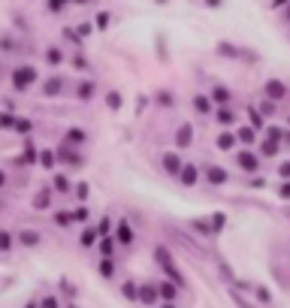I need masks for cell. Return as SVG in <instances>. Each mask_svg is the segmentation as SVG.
Segmentation results:
<instances>
[{
    "mask_svg": "<svg viewBox=\"0 0 290 308\" xmlns=\"http://www.w3.org/2000/svg\"><path fill=\"white\" fill-rule=\"evenodd\" d=\"M33 82H36V70H33V67H15V70H12V85H15V91H27Z\"/></svg>",
    "mask_w": 290,
    "mask_h": 308,
    "instance_id": "6da1fadb",
    "label": "cell"
},
{
    "mask_svg": "<svg viewBox=\"0 0 290 308\" xmlns=\"http://www.w3.org/2000/svg\"><path fill=\"white\" fill-rule=\"evenodd\" d=\"M160 163H163V169H166V172H169L172 178H179V175H182V169H185V163H182V157H179V154H172V151H166Z\"/></svg>",
    "mask_w": 290,
    "mask_h": 308,
    "instance_id": "7a4b0ae2",
    "label": "cell"
},
{
    "mask_svg": "<svg viewBox=\"0 0 290 308\" xmlns=\"http://www.w3.org/2000/svg\"><path fill=\"white\" fill-rule=\"evenodd\" d=\"M266 97L275 103V100H281V97H287V85L281 82V79H269L266 82Z\"/></svg>",
    "mask_w": 290,
    "mask_h": 308,
    "instance_id": "3957f363",
    "label": "cell"
},
{
    "mask_svg": "<svg viewBox=\"0 0 290 308\" xmlns=\"http://www.w3.org/2000/svg\"><path fill=\"white\" fill-rule=\"evenodd\" d=\"M179 181H182L185 188H194V184L200 181V169H197L194 163H185V169H182V175H179Z\"/></svg>",
    "mask_w": 290,
    "mask_h": 308,
    "instance_id": "277c9868",
    "label": "cell"
},
{
    "mask_svg": "<svg viewBox=\"0 0 290 308\" xmlns=\"http://www.w3.org/2000/svg\"><path fill=\"white\" fill-rule=\"evenodd\" d=\"M236 160H239V166H242L245 172H257V163H260V160L254 157V151H239Z\"/></svg>",
    "mask_w": 290,
    "mask_h": 308,
    "instance_id": "5b68a950",
    "label": "cell"
},
{
    "mask_svg": "<svg viewBox=\"0 0 290 308\" xmlns=\"http://www.w3.org/2000/svg\"><path fill=\"white\" fill-rule=\"evenodd\" d=\"M191 139H194V127H191V124H182V127L176 130V145H179V148H188Z\"/></svg>",
    "mask_w": 290,
    "mask_h": 308,
    "instance_id": "8992f818",
    "label": "cell"
},
{
    "mask_svg": "<svg viewBox=\"0 0 290 308\" xmlns=\"http://www.w3.org/2000/svg\"><path fill=\"white\" fill-rule=\"evenodd\" d=\"M115 239H118L121 245H130V242H133V230H130L127 221H118V224H115Z\"/></svg>",
    "mask_w": 290,
    "mask_h": 308,
    "instance_id": "52a82bcc",
    "label": "cell"
},
{
    "mask_svg": "<svg viewBox=\"0 0 290 308\" xmlns=\"http://www.w3.org/2000/svg\"><path fill=\"white\" fill-rule=\"evenodd\" d=\"M160 299V290H154L151 284H142L139 287V302H145V305H154Z\"/></svg>",
    "mask_w": 290,
    "mask_h": 308,
    "instance_id": "ba28073f",
    "label": "cell"
},
{
    "mask_svg": "<svg viewBox=\"0 0 290 308\" xmlns=\"http://www.w3.org/2000/svg\"><path fill=\"white\" fill-rule=\"evenodd\" d=\"M18 242H21L24 248H36V245L42 242V236L33 233V230H21V233H18Z\"/></svg>",
    "mask_w": 290,
    "mask_h": 308,
    "instance_id": "9c48e42d",
    "label": "cell"
},
{
    "mask_svg": "<svg viewBox=\"0 0 290 308\" xmlns=\"http://www.w3.org/2000/svg\"><path fill=\"white\" fill-rule=\"evenodd\" d=\"M194 109H197L200 115H212V97L197 94V97H194Z\"/></svg>",
    "mask_w": 290,
    "mask_h": 308,
    "instance_id": "30bf717a",
    "label": "cell"
},
{
    "mask_svg": "<svg viewBox=\"0 0 290 308\" xmlns=\"http://www.w3.org/2000/svg\"><path fill=\"white\" fill-rule=\"evenodd\" d=\"M206 178H209L212 184H224L230 175H227V169H221V166H209V169H206Z\"/></svg>",
    "mask_w": 290,
    "mask_h": 308,
    "instance_id": "8fae6325",
    "label": "cell"
},
{
    "mask_svg": "<svg viewBox=\"0 0 290 308\" xmlns=\"http://www.w3.org/2000/svg\"><path fill=\"white\" fill-rule=\"evenodd\" d=\"M212 100H215L218 106H227V103H230V91H227L224 85H215V88H212Z\"/></svg>",
    "mask_w": 290,
    "mask_h": 308,
    "instance_id": "7c38bea8",
    "label": "cell"
},
{
    "mask_svg": "<svg viewBox=\"0 0 290 308\" xmlns=\"http://www.w3.org/2000/svg\"><path fill=\"white\" fill-rule=\"evenodd\" d=\"M57 160H61V157H57V154H54L51 148H45V151H39V166H45V169H51V166H54Z\"/></svg>",
    "mask_w": 290,
    "mask_h": 308,
    "instance_id": "4fadbf2b",
    "label": "cell"
},
{
    "mask_svg": "<svg viewBox=\"0 0 290 308\" xmlns=\"http://www.w3.org/2000/svg\"><path fill=\"white\" fill-rule=\"evenodd\" d=\"M48 200H51V191L45 188V191H39V194H36V200H33V209H36V212H45V209H48Z\"/></svg>",
    "mask_w": 290,
    "mask_h": 308,
    "instance_id": "5bb4252c",
    "label": "cell"
},
{
    "mask_svg": "<svg viewBox=\"0 0 290 308\" xmlns=\"http://www.w3.org/2000/svg\"><path fill=\"white\" fill-rule=\"evenodd\" d=\"M236 136H239V142H245V145H254V139H257L254 127H239V130H236Z\"/></svg>",
    "mask_w": 290,
    "mask_h": 308,
    "instance_id": "9a60e30c",
    "label": "cell"
},
{
    "mask_svg": "<svg viewBox=\"0 0 290 308\" xmlns=\"http://www.w3.org/2000/svg\"><path fill=\"white\" fill-rule=\"evenodd\" d=\"M236 139H239L236 133H227V130H224V133L218 136V148H224V151H230V148L236 145Z\"/></svg>",
    "mask_w": 290,
    "mask_h": 308,
    "instance_id": "2e32d148",
    "label": "cell"
},
{
    "mask_svg": "<svg viewBox=\"0 0 290 308\" xmlns=\"http://www.w3.org/2000/svg\"><path fill=\"white\" fill-rule=\"evenodd\" d=\"M121 293L130 299V302H139V287L133 284V281H124V287H121Z\"/></svg>",
    "mask_w": 290,
    "mask_h": 308,
    "instance_id": "e0dca14e",
    "label": "cell"
},
{
    "mask_svg": "<svg viewBox=\"0 0 290 308\" xmlns=\"http://www.w3.org/2000/svg\"><path fill=\"white\" fill-rule=\"evenodd\" d=\"M121 103H124V100H121V94H118V91H109V94H106V106H109L112 112H118V109H121Z\"/></svg>",
    "mask_w": 290,
    "mask_h": 308,
    "instance_id": "ac0fdd59",
    "label": "cell"
},
{
    "mask_svg": "<svg viewBox=\"0 0 290 308\" xmlns=\"http://www.w3.org/2000/svg\"><path fill=\"white\" fill-rule=\"evenodd\" d=\"M215 118L221 121V124H233V109H227V106H218V112H215Z\"/></svg>",
    "mask_w": 290,
    "mask_h": 308,
    "instance_id": "d6986e66",
    "label": "cell"
},
{
    "mask_svg": "<svg viewBox=\"0 0 290 308\" xmlns=\"http://www.w3.org/2000/svg\"><path fill=\"white\" fill-rule=\"evenodd\" d=\"M21 163H39V151H36L30 142L24 145V157H21Z\"/></svg>",
    "mask_w": 290,
    "mask_h": 308,
    "instance_id": "ffe728a7",
    "label": "cell"
},
{
    "mask_svg": "<svg viewBox=\"0 0 290 308\" xmlns=\"http://www.w3.org/2000/svg\"><path fill=\"white\" fill-rule=\"evenodd\" d=\"M97 239H100V233H97V227H88V230L82 233V245H85V248H91V245H94Z\"/></svg>",
    "mask_w": 290,
    "mask_h": 308,
    "instance_id": "44dd1931",
    "label": "cell"
},
{
    "mask_svg": "<svg viewBox=\"0 0 290 308\" xmlns=\"http://www.w3.org/2000/svg\"><path fill=\"white\" fill-rule=\"evenodd\" d=\"M61 82H64V79H48V82H45V88H42V91H45V97L61 94Z\"/></svg>",
    "mask_w": 290,
    "mask_h": 308,
    "instance_id": "7402d4cb",
    "label": "cell"
},
{
    "mask_svg": "<svg viewBox=\"0 0 290 308\" xmlns=\"http://www.w3.org/2000/svg\"><path fill=\"white\" fill-rule=\"evenodd\" d=\"M67 142H76V145H82V142H85V130H82V127H73V130H67Z\"/></svg>",
    "mask_w": 290,
    "mask_h": 308,
    "instance_id": "603a6c76",
    "label": "cell"
},
{
    "mask_svg": "<svg viewBox=\"0 0 290 308\" xmlns=\"http://www.w3.org/2000/svg\"><path fill=\"white\" fill-rule=\"evenodd\" d=\"M209 224H212V230H215V233H221V230H224V224H227V215H224V212H215Z\"/></svg>",
    "mask_w": 290,
    "mask_h": 308,
    "instance_id": "cb8c5ba5",
    "label": "cell"
},
{
    "mask_svg": "<svg viewBox=\"0 0 290 308\" xmlns=\"http://www.w3.org/2000/svg\"><path fill=\"white\" fill-rule=\"evenodd\" d=\"M112 227H115V224H112V218H100V224H97V233H100V239H106V236L112 233Z\"/></svg>",
    "mask_w": 290,
    "mask_h": 308,
    "instance_id": "d4e9b609",
    "label": "cell"
},
{
    "mask_svg": "<svg viewBox=\"0 0 290 308\" xmlns=\"http://www.w3.org/2000/svg\"><path fill=\"white\" fill-rule=\"evenodd\" d=\"M112 248H115V242H112V239H109V236H106V239H100V245H97V251H100V254H103V257H112V254H115V251H112Z\"/></svg>",
    "mask_w": 290,
    "mask_h": 308,
    "instance_id": "484cf974",
    "label": "cell"
},
{
    "mask_svg": "<svg viewBox=\"0 0 290 308\" xmlns=\"http://www.w3.org/2000/svg\"><path fill=\"white\" fill-rule=\"evenodd\" d=\"M154 260H157L163 269H166V266H172V260H169V251H166V248H154Z\"/></svg>",
    "mask_w": 290,
    "mask_h": 308,
    "instance_id": "4316f807",
    "label": "cell"
},
{
    "mask_svg": "<svg viewBox=\"0 0 290 308\" xmlns=\"http://www.w3.org/2000/svg\"><path fill=\"white\" fill-rule=\"evenodd\" d=\"M179 296V287H172V284H160V299H166V302H172Z\"/></svg>",
    "mask_w": 290,
    "mask_h": 308,
    "instance_id": "83f0119b",
    "label": "cell"
},
{
    "mask_svg": "<svg viewBox=\"0 0 290 308\" xmlns=\"http://www.w3.org/2000/svg\"><path fill=\"white\" fill-rule=\"evenodd\" d=\"M54 191H61V194H67V191H70V178H67L64 172H57V175H54Z\"/></svg>",
    "mask_w": 290,
    "mask_h": 308,
    "instance_id": "f1b7e54d",
    "label": "cell"
},
{
    "mask_svg": "<svg viewBox=\"0 0 290 308\" xmlns=\"http://www.w3.org/2000/svg\"><path fill=\"white\" fill-rule=\"evenodd\" d=\"M45 60H48V64H54V67H57V64H61V60H64V54H61V48H45Z\"/></svg>",
    "mask_w": 290,
    "mask_h": 308,
    "instance_id": "f546056e",
    "label": "cell"
},
{
    "mask_svg": "<svg viewBox=\"0 0 290 308\" xmlns=\"http://www.w3.org/2000/svg\"><path fill=\"white\" fill-rule=\"evenodd\" d=\"M191 227H194L200 236H212V233H215V230H212V224H206V221H194Z\"/></svg>",
    "mask_w": 290,
    "mask_h": 308,
    "instance_id": "4dcf8cb0",
    "label": "cell"
},
{
    "mask_svg": "<svg viewBox=\"0 0 290 308\" xmlns=\"http://www.w3.org/2000/svg\"><path fill=\"white\" fill-rule=\"evenodd\" d=\"M260 154H263V157H272V154H278V142H272V139H269V142H263Z\"/></svg>",
    "mask_w": 290,
    "mask_h": 308,
    "instance_id": "1f68e13d",
    "label": "cell"
},
{
    "mask_svg": "<svg viewBox=\"0 0 290 308\" xmlns=\"http://www.w3.org/2000/svg\"><path fill=\"white\" fill-rule=\"evenodd\" d=\"M61 160H64V163H73V166H79V163H82V157H79L76 151H61Z\"/></svg>",
    "mask_w": 290,
    "mask_h": 308,
    "instance_id": "d6a6232c",
    "label": "cell"
},
{
    "mask_svg": "<svg viewBox=\"0 0 290 308\" xmlns=\"http://www.w3.org/2000/svg\"><path fill=\"white\" fill-rule=\"evenodd\" d=\"M94 24H97V30H106V27H109V12H97Z\"/></svg>",
    "mask_w": 290,
    "mask_h": 308,
    "instance_id": "836d02e7",
    "label": "cell"
},
{
    "mask_svg": "<svg viewBox=\"0 0 290 308\" xmlns=\"http://www.w3.org/2000/svg\"><path fill=\"white\" fill-rule=\"evenodd\" d=\"M91 94H94V82H82V85H79V97H82V100H88Z\"/></svg>",
    "mask_w": 290,
    "mask_h": 308,
    "instance_id": "e575fe53",
    "label": "cell"
},
{
    "mask_svg": "<svg viewBox=\"0 0 290 308\" xmlns=\"http://www.w3.org/2000/svg\"><path fill=\"white\" fill-rule=\"evenodd\" d=\"M12 242H15V239H12V233H9V230H3V239H0V245H3V254H9V251H12Z\"/></svg>",
    "mask_w": 290,
    "mask_h": 308,
    "instance_id": "d590c367",
    "label": "cell"
},
{
    "mask_svg": "<svg viewBox=\"0 0 290 308\" xmlns=\"http://www.w3.org/2000/svg\"><path fill=\"white\" fill-rule=\"evenodd\" d=\"M112 272H115V266L109 263V257H103V263H100V275H103V278H112Z\"/></svg>",
    "mask_w": 290,
    "mask_h": 308,
    "instance_id": "8d00e7d4",
    "label": "cell"
},
{
    "mask_svg": "<svg viewBox=\"0 0 290 308\" xmlns=\"http://www.w3.org/2000/svg\"><path fill=\"white\" fill-rule=\"evenodd\" d=\"M218 51H221V54H227V57H236V54H239L230 42H218Z\"/></svg>",
    "mask_w": 290,
    "mask_h": 308,
    "instance_id": "74e56055",
    "label": "cell"
},
{
    "mask_svg": "<svg viewBox=\"0 0 290 308\" xmlns=\"http://www.w3.org/2000/svg\"><path fill=\"white\" fill-rule=\"evenodd\" d=\"M54 221H57L61 227H70V224H73L76 218H73V215H67V212H57V215H54Z\"/></svg>",
    "mask_w": 290,
    "mask_h": 308,
    "instance_id": "f35d334b",
    "label": "cell"
},
{
    "mask_svg": "<svg viewBox=\"0 0 290 308\" xmlns=\"http://www.w3.org/2000/svg\"><path fill=\"white\" fill-rule=\"evenodd\" d=\"M254 293H257V299H260V302H263V305H269V302H272V293H269V290H266V287H257V290H254Z\"/></svg>",
    "mask_w": 290,
    "mask_h": 308,
    "instance_id": "ab89813d",
    "label": "cell"
},
{
    "mask_svg": "<svg viewBox=\"0 0 290 308\" xmlns=\"http://www.w3.org/2000/svg\"><path fill=\"white\" fill-rule=\"evenodd\" d=\"M157 103H160V106H172V94H169V91H160V94H157Z\"/></svg>",
    "mask_w": 290,
    "mask_h": 308,
    "instance_id": "60d3db41",
    "label": "cell"
},
{
    "mask_svg": "<svg viewBox=\"0 0 290 308\" xmlns=\"http://www.w3.org/2000/svg\"><path fill=\"white\" fill-rule=\"evenodd\" d=\"M67 3H70V0H48V9H51V12H64Z\"/></svg>",
    "mask_w": 290,
    "mask_h": 308,
    "instance_id": "b9f144b4",
    "label": "cell"
},
{
    "mask_svg": "<svg viewBox=\"0 0 290 308\" xmlns=\"http://www.w3.org/2000/svg\"><path fill=\"white\" fill-rule=\"evenodd\" d=\"M278 197H281V200H290V178H284V181H281V188H278Z\"/></svg>",
    "mask_w": 290,
    "mask_h": 308,
    "instance_id": "7bdbcfd3",
    "label": "cell"
},
{
    "mask_svg": "<svg viewBox=\"0 0 290 308\" xmlns=\"http://www.w3.org/2000/svg\"><path fill=\"white\" fill-rule=\"evenodd\" d=\"M15 124H18V121L12 118V112H6V115H3V127H6V130H12Z\"/></svg>",
    "mask_w": 290,
    "mask_h": 308,
    "instance_id": "ee69618b",
    "label": "cell"
},
{
    "mask_svg": "<svg viewBox=\"0 0 290 308\" xmlns=\"http://www.w3.org/2000/svg\"><path fill=\"white\" fill-rule=\"evenodd\" d=\"M30 130H33L30 121H18V124H15V133H30Z\"/></svg>",
    "mask_w": 290,
    "mask_h": 308,
    "instance_id": "f6af8a7d",
    "label": "cell"
},
{
    "mask_svg": "<svg viewBox=\"0 0 290 308\" xmlns=\"http://www.w3.org/2000/svg\"><path fill=\"white\" fill-rule=\"evenodd\" d=\"M281 136H284V130H281V127H269V139H272V142H278Z\"/></svg>",
    "mask_w": 290,
    "mask_h": 308,
    "instance_id": "bcb514c9",
    "label": "cell"
},
{
    "mask_svg": "<svg viewBox=\"0 0 290 308\" xmlns=\"http://www.w3.org/2000/svg\"><path fill=\"white\" fill-rule=\"evenodd\" d=\"M260 112H263V115H272V112H275V106H272V100H266V103H260Z\"/></svg>",
    "mask_w": 290,
    "mask_h": 308,
    "instance_id": "7dc6e473",
    "label": "cell"
},
{
    "mask_svg": "<svg viewBox=\"0 0 290 308\" xmlns=\"http://www.w3.org/2000/svg\"><path fill=\"white\" fill-rule=\"evenodd\" d=\"M73 218H76V221H88V209H85V206H82V209H76V212H73Z\"/></svg>",
    "mask_w": 290,
    "mask_h": 308,
    "instance_id": "c3c4849f",
    "label": "cell"
},
{
    "mask_svg": "<svg viewBox=\"0 0 290 308\" xmlns=\"http://www.w3.org/2000/svg\"><path fill=\"white\" fill-rule=\"evenodd\" d=\"M73 64H76V67H79V70H88V60H85V57H82V54H76V57H73Z\"/></svg>",
    "mask_w": 290,
    "mask_h": 308,
    "instance_id": "681fc988",
    "label": "cell"
},
{
    "mask_svg": "<svg viewBox=\"0 0 290 308\" xmlns=\"http://www.w3.org/2000/svg\"><path fill=\"white\" fill-rule=\"evenodd\" d=\"M76 194H79V200H88V184H85V181H82V184H79V188H76Z\"/></svg>",
    "mask_w": 290,
    "mask_h": 308,
    "instance_id": "f907efd6",
    "label": "cell"
},
{
    "mask_svg": "<svg viewBox=\"0 0 290 308\" xmlns=\"http://www.w3.org/2000/svg\"><path fill=\"white\" fill-rule=\"evenodd\" d=\"M76 30H79V36H91V24H79Z\"/></svg>",
    "mask_w": 290,
    "mask_h": 308,
    "instance_id": "816d5d0a",
    "label": "cell"
},
{
    "mask_svg": "<svg viewBox=\"0 0 290 308\" xmlns=\"http://www.w3.org/2000/svg\"><path fill=\"white\" fill-rule=\"evenodd\" d=\"M248 115H251V121H254V127H260V124H263V121H260V112H257V109H251Z\"/></svg>",
    "mask_w": 290,
    "mask_h": 308,
    "instance_id": "f5cc1de1",
    "label": "cell"
},
{
    "mask_svg": "<svg viewBox=\"0 0 290 308\" xmlns=\"http://www.w3.org/2000/svg\"><path fill=\"white\" fill-rule=\"evenodd\" d=\"M42 308H57V299H54V296H48V299H42Z\"/></svg>",
    "mask_w": 290,
    "mask_h": 308,
    "instance_id": "db71d44e",
    "label": "cell"
},
{
    "mask_svg": "<svg viewBox=\"0 0 290 308\" xmlns=\"http://www.w3.org/2000/svg\"><path fill=\"white\" fill-rule=\"evenodd\" d=\"M278 172H281V178H290V160H287V163H281V169H278Z\"/></svg>",
    "mask_w": 290,
    "mask_h": 308,
    "instance_id": "11a10c76",
    "label": "cell"
},
{
    "mask_svg": "<svg viewBox=\"0 0 290 308\" xmlns=\"http://www.w3.org/2000/svg\"><path fill=\"white\" fill-rule=\"evenodd\" d=\"M248 184H251V188H266V181H263V178H251Z\"/></svg>",
    "mask_w": 290,
    "mask_h": 308,
    "instance_id": "9f6ffc18",
    "label": "cell"
},
{
    "mask_svg": "<svg viewBox=\"0 0 290 308\" xmlns=\"http://www.w3.org/2000/svg\"><path fill=\"white\" fill-rule=\"evenodd\" d=\"M290 0H272V9H281V6H287Z\"/></svg>",
    "mask_w": 290,
    "mask_h": 308,
    "instance_id": "6f0895ef",
    "label": "cell"
},
{
    "mask_svg": "<svg viewBox=\"0 0 290 308\" xmlns=\"http://www.w3.org/2000/svg\"><path fill=\"white\" fill-rule=\"evenodd\" d=\"M206 3H209V6H221L224 0H206Z\"/></svg>",
    "mask_w": 290,
    "mask_h": 308,
    "instance_id": "680465c9",
    "label": "cell"
},
{
    "mask_svg": "<svg viewBox=\"0 0 290 308\" xmlns=\"http://www.w3.org/2000/svg\"><path fill=\"white\" fill-rule=\"evenodd\" d=\"M160 308H176V305H172V302H166V305H160Z\"/></svg>",
    "mask_w": 290,
    "mask_h": 308,
    "instance_id": "91938a15",
    "label": "cell"
},
{
    "mask_svg": "<svg viewBox=\"0 0 290 308\" xmlns=\"http://www.w3.org/2000/svg\"><path fill=\"white\" fill-rule=\"evenodd\" d=\"M24 308H36V305H33V302H27V305H24Z\"/></svg>",
    "mask_w": 290,
    "mask_h": 308,
    "instance_id": "94428289",
    "label": "cell"
},
{
    "mask_svg": "<svg viewBox=\"0 0 290 308\" xmlns=\"http://www.w3.org/2000/svg\"><path fill=\"white\" fill-rule=\"evenodd\" d=\"M76 3H88V0H76Z\"/></svg>",
    "mask_w": 290,
    "mask_h": 308,
    "instance_id": "6125c7cd",
    "label": "cell"
},
{
    "mask_svg": "<svg viewBox=\"0 0 290 308\" xmlns=\"http://www.w3.org/2000/svg\"><path fill=\"white\" fill-rule=\"evenodd\" d=\"M287 18H290V6H287Z\"/></svg>",
    "mask_w": 290,
    "mask_h": 308,
    "instance_id": "be15d7a7",
    "label": "cell"
}]
</instances>
